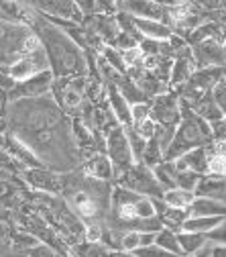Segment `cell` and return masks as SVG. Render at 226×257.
Instances as JSON below:
<instances>
[{"label":"cell","mask_w":226,"mask_h":257,"mask_svg":"<svg viewBox=\"0 0 226 257\" xmlns=\"http://www.w3.org/2000/svg\"><path fill=\"white\" fill-rule=\"evenodd\" d=\"M66 122V114L55 104L51 94L11 102L7 108L9 135L23 143L41 166H47V170L55 174L66 172L80 162V151L72 139V126Z\"/></svg>","instance_id":"6da1fadb"},{"label":"cell","mask_w":226,"mask_h":257,"mask_svg":"<svg viewBox=\"0 0 226 257\" xmlns=\"http://www.w3.org/2000/svg\"><path fill=\"white\" fill-rule=\"evenodd\" d=\"M31 29H33V33L41 41V47L47 55L49 72H51L53 80H68V78H76V76H88L86 51L80 49L61 27H57L55 23L37 15L33 25H31Z\"/></svg>","instance_id":"7a4b0ae2"},{"label":"cell","mask_w":226,"mask_h":257,"mask_svg":"<svg viewBox=\"0 0 226 257\" xmlns=\"http://www.w3.org/2000/svg\"><path fill=\"white\" fill-rule=\"evenodd\" d=\"M210 143H212V126L206 120H202L198 114H193L185 104H181V118H179V124L175 126L169 147L163 153V159L175 162L177 157L185 155L187 151L206 147Z\"/></svg>","instance_id":"3957f363"},{"label":"cell","mask_w":226,"mask_h":257,"mask_svg":"<svg viewBox=\"0 0 226 257\" xmlns=\"http://www.w3.org/2000/svg\"><path fill=\"white\" fill-rule=\"evenodd\" d=\"M43 72H49V63H47V55L41 47V41L37 39V35L33 33L25 45V51L13 61L9 63L7 68V74L11 76V80L15 84H21V82H27L31 78H35Z\"/></svg>","instance_id":"277c9868"},{"label":"cell","mask_w":226,"mask_h":257,"mask_svg":"<svg viewBox=\"0 0 226 257\" xmlns=\"http://www.w3.org/2000/svg\"><path fill=\"white\" fill-rule=\"evenodd\" d=\"M114 186L126 188V190L135 192V194L147 196V198H161L163 196V190H161V186L157 184V180L153 176V170L147 168L141 162L133 164L124 174H120L114 180Z\"/></svg>","instance_id":"5b68a950"},{"label":"cell","mask_w":226,"mask_h":257,"mask_svg":"<svg viewBox=\"0 0 226 257\" xmlns=\"http://www.w3.org/2000/svg\"><path fill=\"white\" fill-rule=\"evenodd\" d=\"M104 153L114 168V180L135 164V157L131 153V145H128L124 126L116 124L104 135Z\"/></svg>","instance_id":"8992f818"},{"label":"cell","mask_w":226,"mask_h":257,"mask_svg":"<svg viewBox=\"0 0 226 257\" xmlns=\"http://www.w3.org/2000/svg\"><path fill=\"white\" fill-rule=\"evenodd\" d=\"M151 104V116L159 126H167V128H175L179 124L181 118V102L179 96L173 90H167L163 94L155 96L149 100Z\"/></svg>","instance_id":"52a82bcc"},{"label":"cell","mask_w":226,"mask_h":257,"mask_svg":"<svg viewBox=\"0 0 226 257\" xmlns=\"http://www.w3.org/2000/svg\"><path fill=\"white\" fill-rule=\"evenodd\" d=\"M21 178L29 188L43 192V194L57 196L63 192V176L47 168H27L21 172Z\"/></svg>","instance_id":"ba28073f"},{"label":"cell","mask_w":226,"mask_h":257,"mask_svg":"<svg viewBox=\"0 0 226 257\" xmlns=\"http://www.w3.org/2000/svg\"><path fill=\"white\" fill-rule=\"evenodd\" d=\"M51 86H53V76L51 72H43L35 78H31L27 82L15 84L13 90L7 94L9 102H19V100H31V98H41V96L51 94Z\"/></svg>","instance_id":"9c48e42d"},{"label":"cell","mask_w":226,"mask_h":257,"mask_svg":"<svg viewBox=\"0 0 226 257\" xmlns=\"http://www.w3.org/2000/svg\"><path fill=\"white\" fill-rule=\"evenodd\" d=\"M196 72V66H193V55H191V47L185 43L177 53L175 57L171 59V70H169V90H177L181 88L189 78L191 74Z\"/></svg>","instance_id":"30bf717a"},{"label":"cell","mask_w":226,"mask_h":257,"mask_svg":"<svg viewBox=\"0 0 226 257\" xmlns=\"http://www.w3.org/2000/svg\"><path fill=\"white\" fill-rule=\"evenodd\" d=\"M118 11L126 13L133 19H151V21H161V23L165 21V5L163 3H151V0H122V3H118Z\"/></svg>","instance_id":"8fae6325"},{"label":"cell","mask_w":226,"mask_h":257,"mask_svg":"<svg viewBox=\"0 0 226 257\" xmlns=\"http://www.w3.org/2000/svg\"><path fill=\"white\" fill-rule=\"evenodd\" d=\"M82 172L86 178H92L96 182H110L114 180V168L104 151L92 153L86 159H82Z\"/></svg>","instance_id":"7c38bea8"},{"label":"cell","mask_w":226,"mask_h":257,"mask_svg":"<svg viewBox=\"0 0 226 257\" xmlns=\"http://www.w3.org/2000/svg\"><path fill=\"white\" fill-rule=\"evenodd\" d=\"M210 153H212V147L206 145V147H198V149H191L187 151L185 155L177 157L175 159V170L177 172H193L198 176H204L208 172V159H210Z\"/></svg>","instance_id":"4fadbf2b"},{"label":"cell","mask_w":226,"mask_h":257,"mask_svg":"<svg viewBox=\"0 0 226 257\" xmlns=\"http://www.w3.org/2000/svg\"><path fill=\"white\" fill-rule=\"evenodd\" d=\"M106 106L110 114L114 116L116 124L120 126H131V104L124 100V96L114 84H106Z\"/></svg>","instance_id":"5bb4252c"},{"label":"cell","mask_w":226,"mask_h":257,"mask_svg":"<svg viewBox=\"0 0 226 257\" xmlns=\"http://www.w3.org/2000/svg\"><path fill=\"white\" fill-rule=\"evenodd\" d=\"M193 192H196V198H210V200L226 202V176L204 174L200 176V182Z\"/></svg>","instance_id":"9a60e30c"},{"label":"cell","mask_w":226,"mask_h":257,"mask_svg":"<svg viewBox=\"0 0 226 257\" xmlns=\"http://www.w3.org/2000/svg\"><path fill=\"white\" fill-rule=\"evenodd\" d=\"M133 27L139 33L141 39H151V41H169L173 37V31L163 25L161 21H151V19H133Z\"/></svg>","instance_id":"2e32d148"},{"label":"cell","mask_w":226,"mask_h":257,"mask_svg":"<svg viewBox=\"0 0 226 257\" xmlns=\"http://www.w3.org/2000/svg\"><path fill=\"white\" fill-rule=\"evenodd\" d=\"M177 245H179L181 257H191V255H198L204 249H208L210 239H208V235H196V233L179 231L177 233Z\"/></svg>","instance_id":"e0dca14e"},{"label":"cell","mask_w":226,"mask_h":257,"mask_svg":"<svg viewBox=\"0 0 226 257\" xmlns=\"http://www.w3.org/2000/svg\"><path fill=\"white\" fill-rule=\"evenodd\" d=\"M189 216H212V218H226V202L210 200V198H196L187 210Z\"/></svg>","instance_id":"ac0fdd59"},{"label":"cell","mask_w":226,"mask_h":257,"mask_svg":"<svg viewBox=\"0 0 226 257\" xmlns=\"http://www.w3.org/2000/svg\"><path fill=\"white\" fill-rule=\"evenodd\" d=\"M226 218H212V216H189L181 231L185 233H196V235H210L212 231H216L220 224H224Z\"/></svg>","instance_id":"d6986e66"},{"label":"cell","mask_w":226,"mask_h":257,"mask_svg":"<svg viewBox=\"0 0 226 257\" xmlns=\"http://www.w3.org/2000/svg\"><path fill=\"white\" fill-rule=\"evenodd\" d=\"M163 204L167 208H177V210H189V206L196 200V192H189V190H181V188H171L165 190L163 196H161Z\"/></svg>","instance_id":"ffe728a7"},{"label":"cell","mask_w":226,"mask_h":257,"mask_svg":"<svg viewBox=\"0 0 226 257\" xmlns=\"http://www.w3.org/2000/svg\"><path fill=\"white\" fill-rule=\"evenodd\" d=\"M193 114H198L202 120H206L210 126L212 124H216V122H220L222 118H224V114L220 112V108L216 106V102L212 100V96L210 94H206L202 100H198L196 104H193L191 108H189Z\"/></svg>","instance_id":"44dd1931"},{"label":"cell","mask_w":226,"mask_h":257,"mask_svg":"<svg viewBox=\"0 0 226 257\" xmlns=\"http://www.w3.org/2000/svg\"><path fill=\"white\" fill-rule=\"evenodd\" d=\"M153 176H155L157 184L161 186V190H163V192L171 190V188H177V170H175L173 162L163 159V162L153 168Z\"/></svg>","instance_id":"7402d4cb"},{"label":"cell","mask_w":226,"mask_h":257,"mask_svg":"<svg viewBox=\"0 0 226 257\" xmlns=\"http://www.w3.org/2000/svg\"><path fill=\"white\" fill-rule=\"evenodd\" d=\"M189 218L187 210H177V208H165V212L159 216V222L163 229H169L173 233H179L183 222Z\"/></svg>","instance_id":"603a6c76"},{"label":"cell","mask_w":226,"mask_h":257,"mask_svg":"<svg viewBox=\"0 0 226 257\" xmlns=\"http://www.w3.org/2000/svg\"><path fill=\"white\" fill-rule=\"evenodd\" d=\"M100 57H102V61L106 63V66H108L110 70H114L118 76H124V74H126V63H124L122 53H120L118 49H114V47H110V45H104V49L100 51Z\"/></svg>","instance_id":"cb8c5ba5"},{"label":"cell","mask_w":226,"mask_h":257,"mask_svg":"<svg viewBox=\"0 0 226 257\" xmlns=\"http://www.w3.org/2000/svg\"><path fill=\"white\" fill-rule=\"evenodd\" d=\"M155 245L161 247L163 251H169L177 257H181V251H179V245H177V233L169 231V229H161L155 233Z\"/></svg>","instance_id":"d4e9b609"},{"label":"cell","mask_w":226,"mask_h":257,"mask_svg":"<svg viewBox=\"0 0 226 257\" xmlns=\"http://www.w3.org/2000/svg\"><path fill=\"white\" fill-rule=\"evenodd\" d=\"M72 251L76 257H108V253H110L102 243H88V241L74 245Z\"/></svg>","instance_id":"484cf974"},{"label":"cell","mask_w":226,"mask_h":257,"mask_svg":"<svg viewBox=\"0 0 226 257\" xmlns=\"http://www.w3.org/2000/svg\"><path fill=\"white\" fill-rule=\"evenodd\" d=\"M161 162H163V151H161V147H159V143L155 139H149L147 141V147L143 151V157H141V164H145L147 168L153 170Z\"/></svg>","instance_id":"4316f807"},{"label":"cell","mask_w":226,"mask_h":257,"mask_svg":"<svg viewBox=\"0 0 226 257\" xmlns=\"http://www.w3.org/2000/svg\"><path fill=\"white\" fill-rule=\"evenodd\" d=\"M124 131H126V139H128V145H131V153H133L135 164H137V162H141L143 151H145V147H147V141H145L143 137H139L131 126H126Z\"/></svg>","instance_id":"83f0119b"},{"label":"cell","mask_w":226,"mask_h":257,"mask_svg":"<svg viewBox=\"0 0 226 257\" xmlns=\"http://www.w3.org/2000/svg\"><path fill=\"white\" fill-rule=\"evenodd\" d=\"M135 218H141V220H149V218H157L155 214V206H153V198H147V196H141L135 206Z\"/></svg>","instance_id":"f1b7e54d"},{"label":"cell","mask_w":226,"mask_h":257,"mask_svg":"<svg viewBox=\"0 0 226 257\" xmlns=\"http://www.w3.org/2000/svg\"><path fill=\"white\" fill-rule=\"evenodd\" d=\"M141 247V233L137 231H122L120 237V251L124 253H135Z\"/></svg>","instance_id":"f546056e"},{"label":"cell","mask_w":226,"mask_h":257,"mask_svg":"<svg viewBox=\"0 0 226 257\" xmlns=\"http://www.w3.org/2000/svg\"><path fill=\"white\" fill-rule=\"evenodd\" d=\"M131 128H133V131H135L139 137H143L145 141H149V139H153V137H155L157 122H155L153 118H145V120L133 122V124H131Z\"/></svg>","instance_id":"4dcf8cb0"},{"label":"cell","mask_w":226,"mask_h":257,"mask_svg":"<svg viewBox=\"0 0 226 257\" xmlns=\"http://www.w3.org/2000/svg\"><path fill=\"white\" fill-rule=\"evenodd\" d=\"M210 96H212V100L216 102V106L220 108V112L226 116V76L214 86V90L210 92Z\"/></svg>","instance_id":"1f68e13d"},{"label":"cell","mask_w":226,"mask_h":257,"mask_svg":"<svg viewBox=\"0 0 226 257\" xmlns=\"http://www.w3.org/2000/svg\"><path fill=\"white\" fill-rule=\"evenodd\" d=\"M198 182H200V176L198 174H193V172H177V188H181V190H189V192H193L196 190V186H198Z\"/></svg>","instance_id":"d6a6232c"},{"label":"cell","mask_w":226,"mask_h":257,"mask_svg":"<svg viewBox=\"0 0 226 257\" xmlns=\"http://www.w3.org/2000/svg\"><path fill=\"white\" fill-rule=\"evenodd\" d=\"M131 255H135V257H177V255H173V253H169V251H163V249L157 247V245H149V247L137 249V251L131 253Z\"/></svg>","instance_id":"836d02e7"},{"label":"cell","mask_w":226,"mask_h":257,"mask_svg":"<svg viewBox=\"0 0 226 257\" xmlns=\"http://www.w3.org/2000/svg\"><path fill=\"white\" fill-rule=\"evenodd\" d=\"M55 255H57V251H53L49 245L39 243V245H35L33 249L29 251V255H27V257H55Z\"/></svg>","instance_id":"e575fe53"},{"label":"cell","mask_w":226,"mask_h":257,"mask_svg":"<svg viewBox=\"0 0 226 257\" xmlns=\"http://www.w3.org/2000/svg\"><path fill=\"white\" fill-rule=\"evenodd\" d=\"M15 196H17V190L13 188V184L0 178V200H3V202H9V200L15 198Z\"/></svg>","instance_id":"d590c367"},{"label":"cell","mask_w":226,"mask_h":257,"mask_svg":"<svg viewBox=\"0 0 226 257\" xmlns=\"http://www.w3.org/2000/svg\"><path fill=\"white\" fill-rule=\"evenodd\" d=\"M208 239H210V243L216 241V243H224V245H226V222L220 224L216 231H212V233L208 235Z\"/></svg>","instance_id":"8d00e7d4"},{"label":"cell","mask_w":226,"mask_h":257,"mask_svg":"<svg viewBox=\"0 0 226 257\" xmlns=\"http://www.w3.org/2000/svg\"><path fill=\"white\" fill-rule=\"evenodd\" d=\"M7 94L5 92H0V128H3V131H5V128H7Z\"/></svg>","instance_id":"74e56055"},{"label":"cell","mask_w":226,"mask_h":257,"mask_svg":"<svg viewBox=\"0 0 226 257\" xmlns=\"http://www.w3.org/2000/svg\"><path fill=\"white\" fill-rule=\"evenodd\" d=\"M208 257H226V245L224 243H214L208 247Z\"/></svg>","instance_id":"f35d334b"},{"label":"cell","mask_w":226,"mask_h":257,"mask_svg":"<svg viewBox=\"0 0 226 257\" xmlns=\"http://www.w3.org/2000/svg\"><path fill=\"white\" fill-rule=\"evenodd\" d=\"M149 245H155V233H141V247H149Z\"/></svg>","instance_id":"ab89813d"},{"label":"cell","mask_w":226,"mask_h":257,"mask_svg":"<svg viewBox=\"0 0 226 257\" xmlns=\"http://www.w3.org/2000/svg\"><path fill=\"white\" fill-rule=\"evenodd\" d=\"M191 257H208V249H204V251L198 253V255H191Z\"/></svg>","instance_id":"60d3db41"},{"label":"cell","mask_w":226,"mask_h":257,"mask_svg":"<svg viewBox=\"0 0 226 257\" xmlns=\"http://www.w3.org/2000/svg\"><path fill=\"white\" fill-rule=\"evenodd\" d=\"M55 257H70V255H68V253H57Z\"/></svg>","instance_id":"b9f144b4"},{"label":"cell","mask_w":226,"mask_h":257,"mask_svg":"<svg viewBox=\"0 0 226 257\" xmlns=\"http://www.w3.org/2000/svg\"><path fill=\"white\" fill-rule=\"evenodd\" d=\"M222 45H224V55H226V39H224V43H222Z\"/></svg>","instance_id":"7bdbcfd3"},{"label":"cell","mask_w":226,"mask_h":257,"mask_svg":"<svg viewBox=\"0 0 226 257\" xmlns=\"http://www.w3.org/2000/svg\"><path fill=\"white\" fill-rule=\"evenodd\" d=\"M224 157H226V155H224Z\"/></svg>","instance_id":"ee69618b"}]
</instances>
